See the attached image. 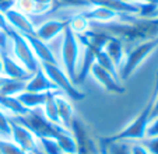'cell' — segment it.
Here are the masks:
<instances>
[{"label": "cell", "instance_id": "1", "mask_svg": "<svg viewBox=\"0 0 158 154\" xmlns=\"http://www.w3.org/2000/svg\"><path fill=\"white\" fill-rule=\"evenodd\" d=\"M157 48H158V38L147 39V41L139 42L136 45L126 48L123 62L118 69L120 81L127 80L129 77L151 56V53H154Z\"/></svg>", "mask_w": 158, "mask_h": 154}, {"label": "cell", "instance_id": "2", "mask_svg": "<svg viewBox=\"0 0 158 154\" xmlns=\"http://www.w3.org/2000/svg\"><path fill=\"white\" fill-rule=\"evenodd\" d=\"M60 38H62V44H60L59 65L70 77V80L76 84V71H77L78 59L81 53V44L77 35L69 28V25Z\"/></svg>", "mask_w": 158, "mask_h": 154}, {"label": "cell", "instance_id": "3", "mask_svg": "<svg viewBox=\"0 0 158 154\" xmlns=\"http://www.w3.org/2000/svg\"><path fill=\"white\" fill-rule=\"evenodd\" d=\"M9 35H10V48L7 53L14 60H17L28 73L34 74L39 69V62L36 59L35 53H34L32 48L28 44L27 38L20 35L15 31L9 32Z\"/></svg>", "mask_w": 158, "mask_h": 154}, {"label": "cell", "instance_id": "4", "mask_svg": "<svg viewBox=\"0 0 158 154\" xmlns=\"http://www.w3.org/2000/svg\"><path fill=\"white\" fill-rule=\"evenodd\" d=\"M39 66L44 70V73L48 76L49 80L56 86V88L70 101H77L84 98V94L70 80V77L66 74V71L63 70L60 65H57V63H39Z\"/></svg>", "mask_w": 158, "mask_h": 154}, {"label": "cell", "instance_id": "5", "mask_svg": "<svg viewBox=\"0 0 158 154\" xmlns=\"http://www.w3.org/2000/svg\"><path fill=\"white\" fill-rule=\"evenodd\" d=\"M13 119H15L21 125H24L25 127H28L38 139L39 137H53V139H56L57 135L66 129V127L60 126V125H55L52 122H49L48 119L42 115L41 109L30 111L24 116L13 118Z\"/></svg>", "mask_w": 158, "mask_h": 154}, {"label": "cell", "instance_id": "6", "mask_svg": "<svg viewBox=\"0 0 158 154\" xmlns=\"http://www.w3.org/2000/svg\"><path fill=\"white\" fill-rule=\"evenodd\" d=\"M69 130L72 132L76 144H77V153L76 154H102L99 142H97L95 137L91 135L89 129L77 116L73 118Z\"/></svg>", "mask_w": 158, "mask_h": 154}, {"label": "cell", "instance_id": "7", "mask_svg": "<svg viewBox=\"0 0 158 154\" xmlns=\"http://www.w3.org/2000/svg\"><path fill=\"white\" fill-rule=\"evenodd\" d=\"M67 25H69V20H63V18L57 17L42 20L41 23L35 24V36L46 44H51L56 38L62 36Z\"/></svg>", "mask_w": 158, "mask_h": 154}, {"label": "cell", "instance_id": "8", "mask_svg": "<svg viewBox=\"0 0 158 154\" xmlns=\"http://www.w3.org/2000/svg\"><path fill=\"white\" fill-rule=\"evenodd\" d=\"M10 129H11L10 139L17 146H20L23 150H25L30 154L34 153L35 150H38V137L28 127H25L24 125H21L15 119L10 118Z\"/></svg>", "mask_w": 158, "mask_h": 154}, {"label": "cell", "instance_id": "9", "mask_svg": "<svg viewBox=\"0 0 158 154\" xmlns=\"http://www.w3.org/2000/svg\"><path fill=\"white\" fill-rule=\"evenodd\" d=\"M4 15H6V20L13 31L18 32L23 36L35 35V23H34V20L31 17L25 15L24 13L18 11L14 7L4 11Z\"/></svg>", "mask_w": 158, "mask_h": 154}, {"label": "cell", "instance_id": "10", "mask_svg": "<svg viewBox=\"0 0 158 154\" xmlns=\"http://www.w3.org/2000/svg\"><path fill=\"white\" fill-rule=\"evenodd\" d=\"M89 76L99 84V87H102L105 91L110 92V94H123L125 92V87L122 86V83L115 76H112L108 70L101 67L98 63H94L91 66Z\"/></svg>", "mask_w": 158, "mask_h": 154}, {"label": "cell", "instance_id": "11", "mask_svg": "<svg viewBox=\"0 0 158 154\" xmlns=\"http://www.w3.org/2000/svg\"><path fill=\"white\" fill-rule=\"evenodd\" d=\"M80 14H83L87 20L93 24H97V25H102V24H108L112 23V21H116L120 18L122 14H118L116 11L108 9V7L104 6H97V4H91L89 7L81 10Z\"/></svg>", "mask_w": 158, "mask_h": 154}, {"label": "cell", "instance_id": "12", "mask_svg": "<svg viewBox=\"0 0 158 154\" xmlns=\"http://www.w3.org/2000/svg\"><path fill=\"white\" fill-rule=\"evenodd\" d=\"M25 38H27L30 46L32 48L34 53H35L39 63H57L59 65V59H57L56 53L52 50L51 44H46V42L41 41L35 35H28Z\"/></svg>", "mask_w": 158, "mask_h": 154}, {"label": "cell", "instance_id": "13", "mask_svg": "<svg viewBox=\"0 0 158 154\" xmlns=\"http://www.w3.org/2000/svg\"><path fill=\"white\" fill-rule=\"evenodd\" d=\"M24 91H31V92H51V91H59L53 83L48 79V76L44 73V70L39 69L32 74V76L25 81ZM60 92V91H59Z\"/></svg>", "mask_w": 158, "mask_h": 154}, {"label": "cell", "instance_id": "14", "mask_svg": "<svg viewBox=\"0 0 158 154\" xmlns=\"http://www.w3.org/2000/svg\"><path fill=\"white\" fill-rule=\"evenodd\" d=\"M0 60H2V66H3V74L9 79H11V80L27 81L32 76L6 52H2V59Z\"/></svg>", "mask_w": 158, "mask_h": 154}, {"label": "cell", "instance_id": "15", "mask_svg": "<svg viewBox=\"0 0 158 154\" xmlns=\"http://www.w3.org/2000/svg\"><path fill=\"white\" fill-rule=\"evenodd\" d=\"M55 100H56V107H57V113H59L60 123H62L63 127L69 129L73 118L76 116L73 105H72V101L66 97V95H63L62 92H57Z\"/></svg>", "mask_w": 158, "mask_h": 154}, {"label": "cell", "instance_id": "16", "mask_svg": "<svg viewBox=\"0 0 158 154\" xmlns=\"http://www.w3.org/2000/svg\"><path fill=\"white\" fill-rule=\"evenodd\" d=\"M52 92V91H51ZM51 92H31V91H21L17 95V100L21 102V105L27 108L28 111L41 109L42 105L46 102Z\"/></svg>", "mask_w": 158, "mask_h": 154}, {"label": "cell", "instance_id": "17", "mask_svg": "<svg viewBox=\"0 0 158 154\" xmlns=\"http://www.w3.org/2000/svg\"><path fill=\"white\" fill-rule=\"evenodd\" d=\"M0 109L3 111L9 118H20L28 113L30 111L21 105L17 97H7L0 94Z\"/></svg>", "mask_w": 158, "mask_h": 154}, {"label": "cell", "instance_id": "18", "mask_svg": "<svg viewBox=\"0 0 158 154\" xmlns=\"http://www.w3.org/2000/svg\"><path fill=\"white\" fill-rule=\"evenodd\" d=\"M102 50L112 59L115 66L119 69V66L122 65V62H123V58H125V45H123V42L114 38V36H110L106 41V44H105Z\"/></svg>", "mask_w": 158, "mask_h": 154}, {"label": "cell", "instance_id": "19", "mask_svg": "<svg viewBox=\"0 0 158 154\" xmlns=\"http://www.w3.org/2000/svg\"><path fill=\"white\" fill-rule=\"evenodd\" d=\"M57 92H59V91H52L51 94H49L46 102L42 105L41 112H42V115L48 119L49 122H52V123H55V125H60V126H62L60 119H59V113H57L56 100H55V97H56Z\"/></svg>", "mask_w": 158, "mask_h": 154}, {"label": "cell", "instance_id": "20", "mask_svg": "<svg viewBox=\"0 0 158 154\" xmlns=\"http://www.w3.org/2000/svg\"><path fill=\"white\" fill-rule=\"evenodd\" d=\"M55 140L57 142L62 153H64V154H76L77 153V144H76V140H74V137H73L72 132H70L69 129H64L63 132H60Z\"/></svg>", "mask_w": 158, "mask_h": 154}, {"label": "cell", "instance_id": "21", "mask_svg": "<svg viewBox=\"0 0 158 154\" xmlns=\"http://www.w3.org/2000/svg\"><path fill=\"white\" fill-rule=\"evenodd\" d=\"M69 28L76 34V35H83L91 28V23L80 13H76L69 20Z\"/></svg>", "mask_w": 158, "mask_h": 154}, {"label": "cell", "instance_id": "22", "mask_svg": "<svg viewBox=\"0 0 158 154\" xmlns=\"http://www.w3.org/2000/svg\"><path fill=\"white\" fill-rule=\"evenodd\" d=\"M24 87H25V81L11 80V79H9V80L4 83V86L2 87L0 94L7 95V97H17L21 91H24Z\"/></svg>", "mask_w": 158, "mask_h": 154}, {"label": "cell", "instance_id": "23", "mask_svg": "<svg viewBox=\"0 0 158 154\" xmlns=\"http://www.w3.org/2000/svg\"><path fill=\"white\" fill-rule=\"evenodd\" d=\"M95 63H98L101 67H104L105 70H108L112 76H115L118 79V80L120 81L119 79V74H118V67L115 66V63L112 62V59H110L109 56H108L106 53H105L104 50H99V52H97V56H95ZM122 83V81H120Z\"/></svg>", "mask_w": 158, "mask_h": 154}, {"label": "cell", "instance_id": "24", "mask_svg": "<svg viewBox=\"0 0 158 154\" xmlns=\"http://www.w3.org/2000/svg\"><path fill=\"white\" fill-rule=\"evenodd\" d=\"M14 9H17L18 11H21V13H24L25 15L31 17L32 20L35 17H39L38 7H36L34 0H15Z\"/></svg>", "mask_w": 158, "mask_h": 154}, {"label": "cell", "instance_id": "25", "mask_svg": "<svg viewBox=\"0 0 158 154\" xmlns=\"http://www.w3.org/2000/svg\"><path fill=\"white\" fill-rule=\"evenodd\" d=\"M38 147L44 154H63L53 137H39Z\"/></svg>", "mask_w": 158, "mask_h": 154}, {"label": "cell", "instance_id": "26", "mask_svg": "<svg viewBox=\"0 0 158 154\" xmlns=\"http://www.w3.org/2000/svg\"><path fill=\"white\" fill-rule=\"evenodd\" d=\"M0 154H30L17 146L10 137L0 136Z\"/></svg>", "mask_w": 158, "mask_h": 154}, {"label": "cell", "instance_id": "27", "mask_svg": "<svg viewBox=\"0 0 158 154\" xmlns=\"http://www.w3.org/2000/svg\"><path fill=\"white\" fill-rule=\"evenodd\" d=\"M105 154H130L129 153L127 142H114L108 144Z\"/></svg>", "mask_w": 158, "mask_h": 154}, {"label": "cell", "instance_id": "28", "mask_svg": "<svg viewBox=\"0 0 158 154\" xmlns=\"http://www.w3.org/2000/svg\"><path fill=\"white\" fill-rule=\"evenodd\" d=\"M10 118L0 109V136L2 137H10Z\"/></svg>", "mask_w": 158, "mask_h": 154}, {"label": "cell", "instance_id": "29", "mask_svg": "<svg viewBox=\"0 0 158 154\" xmlns=\"http://www.w3.org/2000/svg\"><path fill=\"white\" fill-rule=\"evenodd\" d=\"M127 147L130 154H150L143 142H127Z\"/></svg>", "mask_w": 158, "mask_h": 154}, {"label": "cell", "instance_id": "30", "mask_svg": "<svg viewBox=\"0 0 158 154\" xmlns=\"http://www.w3.org/2000/svg\"><path fill=\"white\" fill-rule=\"evenodd\" d=\"M144 143L147 148H148L150 154H158V136L154 137H146L144 140H141Z\"/></svg>", "mask_w": 158, "mask_h": 154}, {"label": "cell", "instance_id": "31", "mask_svg": "<svg viewBox=\"0 0 158 154\" xmlns=\"http://www.w3.org/2000/svg\"><path fill=\"white\" fill-rule=\"evenodd\" d=\"M0 31H2V32H6V34H9L13 31L11 28H10L9 23H7L4 13H2V11H0Z\"/></svg>", "mask_w": 158, "mask_h": 154}, {"label": "cell", "instance_id": "32", "mask_svg": "<svg viewBox=\"0 0 158 154\" xmlns=\"http://www.w3.org/2000/svg\"><path fill=\"white\" fill-rule=\"evenodd\" d=\"M158 118V76H157V84H155V100H154V105H152V111H151V119Z\"/></svg>", "mask_w": 158, "mask_h": 154}, {"label": "cell", "instance_id": "33", "mask_svg": "<svg viewBox=\"0 0 158 154\" xmlns=\"http://www.w3.org/2000/svg\"><path fill=\"white\" fill-rule=\"evenodd\" d=\"M126 3L131 4H144V3H158V0H123Z\"/></svg>", "mask_w": 158, "mask_h": 154}, {"label": "cell", "instance_id": "34", "mask_svg": "<svg viewBox=\"0 0 158 154\" xmlns=\"http://www.w3.org/2000/svg\"><path fill=\"white\" fill-rule=\"evenodd\" d=\"M9 80V77H6L4 74H0V90H2V87L4 86V83Z\"/></svg>", "mask_w": 158, "mask_h": 154}, {"label": "cell", "instance_id": "35", "mask_svg": "<svg viewBox=\"0 0 158 154\" xmlns=\"http://www.w3.org/2000/svg\"><path fill=\"white\" fill-rule=\"evenodd\" d=\"M31 154H44V153H42V151L39 150V147H38V150H35L34 153H31Z\"/></svg>", "mask_w": 158, "mask_h": 154}, {"label": "cell", "instance_id": "36", "mask_svg": "<svg viewBox=\"0 0 158 154\" xmlns=\"http://www.w3.org/2000/svg\"><path fill=\"white\" fill-rule=\"evenodd\" d=\"M0 74H3V66H2V60H0Z\"/></svg>", "mask_w": 158, "mask_h": 154}, {"label": "cell", "instance_id": "37", "mask_svg": "<svg viewBox=\"0 0 158 154\" xmlns=\"http://www.w3.org/2000/svg\"><path fill=\"white\" fill-rule=\"evenodd\" d=\"M0 59H2V48H0Z\"/></svg>", "mask_w": 158, "mask_h": 154}, {"label": "cell", "instance_id": "38", "mask_svg": "<svg viewBox=\"0 0 158 154\" xmlns=\"http://www.w3.org/2000/svg\"><path fill=\"white\" fill-rule=\"evenodd\" d=\"M157 76H158V73H157Z\"/></svg>", "mask_w": 158, "mask_h": 154}, {"label": "cell", "instance_id": "39", "mask_svg": "<svg viewBox=\"0 0 158 154\" xmlns=\"http://www.w3.org/2000/svg\"><path fill=\"white\" fill-rule=\"evenodd\" d=\"M63 154H64V153H63Z\"/></svg>", "mask_w": 158, "mask_h": 154}]
</instances>
